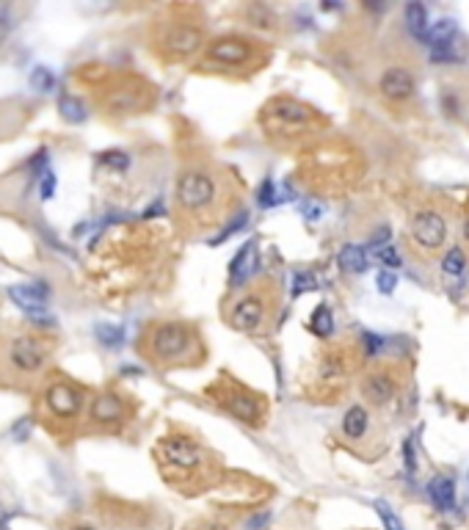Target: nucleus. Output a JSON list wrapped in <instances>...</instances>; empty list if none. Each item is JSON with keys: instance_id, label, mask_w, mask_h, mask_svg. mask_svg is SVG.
<instances>
[{"instance_id": "23", "label": "nucleus", "mask_w": 469, "mask_h": 530, "mask_svg": "<svg viewBox=\"0 0 469 530\" xmlns=\"http://www.w3.org/2000/svg\"><path fill=\"white\" fill-rule=\"evenodd\" d=\"M58 111H61V116H64L67 122H83V119H86V111H83L80 100H75V97H61Z\"/></svg>"}, {"instance_id": "17", "label": "nucleus", "mask_w": 469, "mask_h": 530, "mask_svg": "<svg viewBox=\"0 0 469 530\" xmlns=\"http://www.w3.org/2000/svg\"><path fill=\"white\" fill-rule=\"evenodd\" d=\"M343 431H345L348 439H362L364 431H367V412H364L362 406L348 409V415L343 420Z\"/></svg>"}, {"instance_id": "8", "label": "nucleus", "mask_w": 469, "mask_h": 530, "mask_svg": "<svg viewBox=\"0 0 469 530\" xmlns=\"http://www.w3.org/2000/svg\"><path fill=\"white\" fill-rule=\"evenodd\" d=\"M378 89H381V94H384L387 100H392V103H403V100H409L411 91H414V80H411V75H409L406 70L392 67V70H387V72L381 75Z\"/></svg>"}, {"instance_id": "21", "label": "nucleus", "mask_w": 469, "mask_h": 530, "mask_svg": "<svg viewBox=\"0 0 469 530\" xmlns=\"http://www.w3.org/2000/svg\"><path fill=\"white\" fill-rule=\"evenodd\" d=\"M310 326H312V332L317 335V337H329L331 332H334V318H331V312H329V306H317L312 312V318H310Z\"/></svg>"}, {"instance_id": "33", "label": "nucleus", "mask_w": 469, "mask_h": 530, "mask_svg": "<svg viewBox=\"0 0 469 530\" xmlns=\"http://www.w3.org/2000/svg\"><path fill=\"white\" fill-rule=\"evenodd\" d=\"M53 188H55V177L47 172L44 180H41V199H50V196H53Z\"/></svg>"}, {"instance_id": "15", "label": "nucleus", "mask_w": 469, "mask_h": 530, "mask_svg": "<svg viewBox=\"0 0 469 530\" xmlns=\"http://www.w3.org/2000/svg\"><path fill=\"white\" fill-rule=\"evenodd\" d=\"M406 28L411 31V37H428V11H425L423 3H409L406 6Z\"/></svg>"}, {"instance_id": "20", "label": "nucleus", "mask_w": 469, "mask_h": 530, "mask_svg": "<svg viewBox=\"0 0 469 530\" xmlns=\"http://www.w3.org/2000/svg\"><path fill=\"white\" fill-rule=\"evenodd\" d=\"M340 265L348 271V273H362L364 268H367V257H364V252L359 249V246H345L343 252H340Z\"/></svg>"}, {"instance_id": "29", "label": "nucleus", "mask_w": 469, "mask_h": 530, "mask_svg": "<svg viewBox=\"0 0 469 530\" xmlns=\"http://www.w3.org/2000/svg\"><path fill=\"white\" fill-rule=\"evenodd\" d=\"M376 285H378V290H381V293H392V290H395V285H397V279H395V273H390V271H381V273H378V279H376Z\"/></svg>"}, {"instance_id": "3", "label": "nucleus", "mask_w": 469, "mask_h": 530, "mask_svg": "<svg viewBox=\"0 0 469 530\" xmlns=\"http://www.w3.org/2000/svg\"><path fill=\"white\" fill-rule=\"evenodd\" d=\"M218 199V183L207 172H185L177 180V202L188 213H207Z\"/></svg>"}, {"instance_id": "28", "label": "nucleus", "mask_w": 469, "mask_h": 530, "mask_svg": "<svg viewBox=\"0 0 469 530\" xmlns=\"http://www.w3.org/2000/svg\"><path fill=\"white\" fill-rule=\"evenodd\" d=\"M376 257H378V263L387 265V268H397L400 265V254L392 249V246H384V249H378L376 252Z\"/></svg>"}, {"instance_id": "24", "label": "nucleus", "mask_w": 469, "mask_h": 530, "mask_svg": "<svg viewBox=\"0 0 469 530\" xmlns=\"http://www.w3.org/2000/svg\"><path fill=\"white\" fill-rule=\"evenodd\" d=\"M376 511H378V517H381V522H384L387 530H406L403 522H400V517L392 511V505L387 500H376Z\"/></svg>"}, {"instance_id": "16", "label": "nucleus", "mask_w": 469, "mask_h": 530, "mask_svg": "<svg viewBox=\"0 0 469 530\" xmlns=\"http://www.w3.org/2000/svg\"><path fill=\"white\" fill-rule=\"evenodd\" d=\"M138 105L141 103H138V97H136L133 89H114V94L108 97V108L114 114H133Z\"/></svg>"}, {"instance_id": "31", "label": "nucleus", "mask_w": 469, "mask_h": 530, "mask_svg": "<svg viewBox=\"0 0 469 530\" xmlns=\"http://www.w3.org/2000/svg\"><path fill=\"white\" fill-rule=\"evenodd\" d=\"M243 221H249V216H246V213H240V216L234 219L232 224H230V227H227V229H224V232H221V235H218V238H216V243H221V240H227V238L232 235L234 229H240V227H243Z\"/></svg>"}, {"instance_id": "7", "label": "nucleus", "mask_w": 469, "mask_h": 530, "mask_svg": "<svg viewBox=\"0 0 469 530\" xmlns=\"http://www.w3.org/2000/svg\"><path fill=\"white\" fill-rule=\"evenodd\" d=\"M249 56H251V50L240 39H218L207 47V58H213L224 67H240V64L249 61Z\"/></svg>"}, {"instance_id": "25", "label": "nucleus", "mask_w": 469, "mask_h": 530, "mask_svg": "<svg viewBox=\"0 0 469 530\" xmlns=\"http://www.w3.org/2000/svg\"><path fill=\"white\" fill-rule=\"evenodd\" d=\"M430 58H433L436 64H450V61H458L456 44H453V41H447V44H439V47H433V50H430Z\"/></svg>"}, {"instance_id": "9", "label": "nucleus", "mask_w": 469, "mask_h": 530, "mask_svg": "<svg viewBox=\"0 0 469 530\" xmlns=\"http://www.w3.org/2000/svg\"><path fill=\"white\" fill-rule=\"evenodd\" d=\"M47 287L44 285H14V287H8V296H11V302L20 304L28 315H44V302H47Z\"/></svg>"}, {"instance_id": "22", "label": "nucleus", "mask_w": 469, "mask_h": 530, "mask_svg": "<svg viewBox=\"0 0 469 530\" xmlns=\"http://www.w3.org/2000/svg\"><path fill=\"white\" fill-rule=\"evenodd\" d=\"M464 268H467V257H464V252H461L458 246H453V249L442 257V271L450 273V276H461Z\"/></svg>"}, {"instance_id": "27", "label": "nucleus", "mask_w": 469, "mask_h": 530, "mask_svg": "<svg viewBox=\"0 0 469 530\" xmlns=\"http://www.w3.org/2000/svg\"><path fill=\"white\" fill-rule=\"evenodd\" d=\"M97 337H100V342H105V345H119V342L124 340V332L119 329V326H97Z\"/></svg>"}, {"instance_id": "18", "label": "nucleus", "mask_w": 469, "mask_h": 530, "mask_svg": "<svg viewBox=\"0 0 469 530\" xmlns=\"http://www.w3.org/2000/svg\"><path fill=\"white\" fill-rule=\"evenodd\" d=\"M224 403H227V409H230L234 417L254 422V417H257V403H254L251 398H246V395H227Z\"/></svg>"}, {"instance_id": "12", "label": "nucleus", "mask_w": 469, "mask_h": 530, "mask_svg": "<svg viewBox=\"0 0 469 530\" xmlns=\"http://www.w3.org/2000/svg\"><path fill=\"white\" fill-rule=\"evenodd\" d=\"M124 417V403L119 401V395H111V392H103L94 398L91 403V420L100 422V425H111V422H119Z\"/></svg>"}, {"instance_id": "35", "label": "nucleus", "mask_w": 469, "mask_h": 530, "mask_svg": "<svg viewBox=\"0 0 469 530\" xmlns=\"http://www.w3.org/2000/svg\"><path fill=\"white\" fill-rule=\"evenodd\" d=\"M464 240H467V246H469V219H467V224H464Z\"/></svg>"}, {"instance_id": "14", "label": "nucleus", "mask_w": 469, "mask_h": 530, "mask_svg": "<svg viewBox=\"0 0 469 530\" xmlns=\"http://www.w3.org/2000/svg\"><path fill=\"white\" fill-rule=\"evenodd\" d=\"M392 392H395V384H392V379L384 376V373H373L370 379L364 381V398H367L370 403H376V406H384L392 398Z\"/></svg>"}, {"instance_id": "1", "label": "nucleus", "mask_w": 469, "mask_h": 530, "mask_svg": "<svg viewBox=\"0 0 469 530\" xmlns=\"http://www.w3.org/2000/svg\"><path fill=\"white\" fill-rule=\"evenodd\" d=\"M50 340L41 335H17L0 340V384L31 387L50 362Z\"/></svg>"}, {"instance_id": "2", "label": "nucleus", "mask_w": 469, "mask_h": 530, "mask_svg": "<svg viewBox=\"0 0 469 530\" xmlns=\"http://www.w3.org/2000/svg\"><path fill=\"white\" fill-rule=\"evenodd\" d=\"M191 345H194L191 332L185 326H180V323H160V326H155L150 332V342H147L150 356L160 365L180 362L191 351Z\"/></svg>"}, {"instance_id": "10", "label": "nucleus", "mask_w": 469, "mask_h": 530, "mask_svg": "<svg viewBox=\"0 0 469 530\" xmlns=\"http://www.w3.org/2000/svg\"><path fill=\"white\" fill-rule=\"evenodd\" d=\"M202 44V34L196 28L188 25H180V28H171L166 39H163V47L171 53V56H191L196 47Z\"/></svg>"}, {"instance_id": "30", "label": "nucleus", "mask_w": 469, "mask_h": 530, "mask_svg": "<svg viewBox=\"0 0 469 530\" xmlns=\"http://www.w3.org/2000/svg\"><path fill=\"white\" fill-rule=\"evenodd\" d=\"M260 205H263V207L276 205V193H274V183H271V180H265L263 188H260Z\"/></svg>"}, {"instance_id": "6", "label": "nucleus", "mask_w": 469, "mask_h": 530, "mask_svg": "<svg viewBox=\"0 0 469 530\" xmlns=\"http://www.w3.org/2000/svg\"><path fill=\"white\" fill-rule=\"evenodd\" d=\"M160 453H163V461L171 464V467L196 470L202 464V451L196 448L191 439H163Z\"/></svg>"}, {"instance_id": "26", "label": "nucleus", "mask_w": 469, "mask_h": 530, "mask_svg": "<svg viewBox=\"0 0 469 530\" xmlns=\"http://www.w3.org/2000/svg\"><path fill=\"white\" fill-rule=\"evenodd\" d=\"M31 86L39 89V91H50V89L55 86V80H53V75H50L47 67H37V70L31 72Z\"/></svg>"}, {"instance_id": "5", "label": "nucleus", "mask_w": 469, "mask_h": 530, "mask_svg": "<svg viewBox=\"0 0 469 530\" xmlns=\"http://www.w3.org/2000/svg\"><path fill=\"white\" fill-rule=\"evenodd\" d=\"M411 240L425 249V252H436L444 246L447 240V221L442 213L436 210H420L411 221Z\"/></svg>"}, {"instance_id": "4", "label": "nucleus", "mask_w": 469, "mask_h": 530, "mask_svg": "<svg viewBox=\"0 0 469 530\" xmlns=\"http://www.w3.org/2000/svg\"><path fill=\"white\" fill-rule=\"evenodd\" d=\"M44 406L55 420H75L83 409V392L70 381H53L44 389Z\"/></svg>"}, {"instance_id": "32", "label": "nucleus", "mask_w": 469, "mask_h": 530, "mask_svg": "<svg viewBox=\"0 0 469 530\" xmlns=\"http://www.w3.org/2000/svg\"><path fill=\"white\" fill-rule=\"evenodd\" d=\"M315 276H307V273H298L296 276V293H304V290H315Z\"/></svg>"}, {"instance_id": "36", "label": "nucleus", "mask_w": 469, "mask_h": 530, "mask_svg": "<svg viewBox=\"0 0 469 530\" xmlns=\"http://www.w3.org/2000/svg\"><path fill=\"white\" fill-rule=\"evenodd\" d=\"M3 199H6V190H3V186H0V205H3Z\"/></svg>"}, {"instance_id": "19", "label": "nucleus", "mask_w": 469, "mask_h": 530, "mask_svg": "<svg viewBox=\"0 0 469 530\" xmlns=\"http://www.w3.org/2000/svg\"><path fill=\"white\" fill-rule=\"evenodd\" d=\"M453 37H456V22H453V20H439L433 28H428L425 41H428V47L433 50V47H439V44L453 41Z\"/></svg>"}, {"instance_id": "11", "label": "nucleus", "mask_w": 469, "mask_h": 530, "mask_svg": "<svg viewBox=\"0 0 469 530\" xmlns=\"http://www.w3.org/2000/svg\"><path fill=\"white\" fill-rule=\"evenodd\" d=\"M263 318H265L263 302H260V299H254V296L243 299V302L232 309V326L243 329V332H254V329L263 323Z\"/></svg>"}, {"instance_id": "13", "label": "nucleus", "mask_w": 469, "mask_h": 530, "mask_svg": "<svg viewBox=\"0 0 469 530\" xmlns=\"http://www.w3.org/2000/svg\"><path fill=\"white\" fill-rule=\"evenodd\" d=\"M428 494H430V500H433L436 508H442V511H453V505H456V484H453V478H444V475L433 478L430 486H428Z\"/></svg>"}, {"instance_id": "34", "label": "nucleus", "mask_w": 469, "mask_h": 530, "mask_svg": "<svg viewBox=\"0 0 469 530\" xmlns=\"http://www.w3.org/2000/svg\"><path fill=\"white\" fill-rule=\"evenodd\" d=\"M70 530H94V528H91V525H72Z\"/></svg>"}]
</instances>
